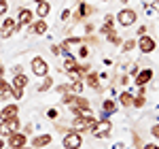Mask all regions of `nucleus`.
<instances>
[{"label":"nucleus","instance_id":"0eeeda50","mask_svg":"<svg viewBox=\"0 0 159 149\" xmlns=\"http://www.w3.org/2000/svg\"><path fill=\"white\" fill-rule=\"evenodd\" d=\"M30 68H32V73L36 74V77H47V74H49V64L45 62L43 58H38V55L32 60Z\"/></svg>","mask_w":159,"mask_h":149},{"label":"nucleus","instance_id":"ddd939ff","mask_svg":"<svg viewBox=\"0 0 159 149\" xmlns=\"http://www.w3.org/2000/svg\"><path fill=\"white\" fill-rule=\"evenodd\" d=\"M0 117H2V119L19 117V107H17V104H7L4 109H0Z\"/></svg>","mask_w":159,"mask_h":149},{"label":"nucleus","instance_id":"c756f323","mask_svg":"<svg viewBox=\"0 0 159 149\" xmlns=\"http://www.w3.org/2000/svg\"><path fill=\"white\" fill-rule=\"evenodd\" d=\"M32 130H34V128H32V124H25V126H24V130H21V132H24L25 137H28V134H32Z\"/></svg>","mask_w":159,"mask_h":149},{"label":"nucleus","instance_id":"f03ea898","mask_svg":"<svg viewBox=\"0 0 159 149\" xmlns=\"http://www.w3.org/2000/svg\"><path fill=\"white\" fill-rule=\"evenodd\" d=\"M123 28H129V26L136 24V19H138V13L134 9H121V11L117 13V17H115Z\"/></svg>","mask_w":159,"mask_h":149},{"label":"nucleus","instance_id":"6e6552de","mask_svg":"<svg viewBox=\"0 0 159 149\" xmlns=\"http://www.w3.org/2000/svg\"><path fill=\"white\" fill-rule=\"evenodd\" d=\"M136 45L140 47V51H142V53H151V51L157 49V43H155V38L147 36V34H142V36L138 38V43H136Z\"/></svg>","mask_w":159,"mask_h":149},{"label":"nucleus","instance_id":"5701e85b","mask_svg":"<svg viewBox=\"0 0 159 149\" xmlns=\"http://www.w3.org/2000/svg\"><path fill=\"white\" fill-rule=\"evenodd\" d=\"M43 79H45V81L40 83V87H38V92H47V89H51V87H53V79H51L49 74H47V77H43Z\"/></svg>","mask_w":159,"mask_h":149},{"label":"nucleus","instance_id":"f257e3e1","mask_svg":"<svg viewBox=\"0 0 159 149\" xmlns=\"http://www.w3.org/2000/svg\"><path fill=\"white\" fill-rule=\"evenodd\" d=\"M72 126H74V132H79V134L81 132H91L93 126H96V119L91 115H76Z\"/></svg>","mask_w":159,"mask_h":149},{"label":"nucleus","instance_id":"6ab92c4d","mask_svg":"<svg viewBox=\"0 0 159 149\" xmlns=\"http://www.w3.org/2000/svg\"><path fill=\"white\" fill-rule=\"evenodd\" d=\"M30 32H34V34H45V32H47V24H45V19H38L36 24L32 22V28H30Z\"/></svg>","mask_w":159,"mask_h":149},{"label":"nucleus","instance_id":"b1692460","mask_svg":"<svg viewBox=\"0 0 159 149\" xmlns=\"http://www.w3.org/2000/svg\"><path fill=\"white\" fill-rule=\"evenodd\" d=\"M132 102H134V96H132L129 92H123L121 94V104L123 107H132Z\"/></svg>","mask_w":159,"mask_h":149},{"label":"nucleus","instance_id":"cd10ccee","mask_svg":"<svg viewBox=\"0 0 159 149\" xmlns=\"http://www.w3.org/2000/svg\"><path fill=\"white\" fill-rule=\"evenodd\" d=\"M83 43H87V45H98L100 41H98V36H93V34H89V36H85V38H83Z\"/></svg>","mask_w":159,"mask_h":149},{"label":"nucleus","instance_id":"2eb2a0df","mask_svg":"<svg viewBox=\"0 0 159 149\" xmlns=\"http://www.w3.org/2000/svg\"><path fill=\"white\" fill-rule=\"evenodd\" d=\"M25 85H28V77H25L24 73H21V74H15V77H13L11 89H24Z\"/></svg>","mask_w":159,"mask_h":149},{"label":"nucleus","instance_id":"dca6fc26","mask_svg":"<svg viewBox=\"0 0 159 149\" xmlns=\"http://www.w3.org/2000/svg\"><path fill=\"white\" fill-rule=\"evenodd\" d=\"M93 11H96V9H93L91 4H85V2H83V4L79 7V13L74 15V22H81V17H87V15H91Z\"/></svg>","mask_w":159,"mask_h":149},{"label":"nucleus","instance_id":"9b49d317","mask_svg":"<svg viewBox=\"0 0 159 149\" xmlns=\"http://www.w3.org/2000/svg\"><path fill=\"white\" fill-rule=\"evenodd\" d=\"M153 70H151V68H144V70H140V73L136 74L134 79H136V85H147L148 81H151V79H153Z\"/></svg>","mask_w":159,"mask_h":149},{"label":"nucleus","instance_id":"1a4fd4ad","mask_svg":"<svg viewBox=\"0 0 159 149\" xmlns=\"http://www.w3.org/2000/svg\"><path fill=\"white\" fill-rule=\"evenodd\" d=\"M17 28H21V26H30L34 22V13L30 11V9H21V11L17 13Z\"/></svg>","mask_w":159,"mask_h":149},{"label":"nucleus","instance_id":"49530a36","mask_svg":"<svg viewBox=\"0 0 159 149\" xmlns=\"http://www.w3.org/2000/svg\"><path fill=\"white\" fill-rule=\"evenodd\" d=\"M0 66H2V62H0Z\"/></svg>","mask_w":159,"mask_h":149},{"label":"nucleus","instance_id":"7c9ffc66","mask_svg":"<svg viewBox=\"0 0 159 149\" xmlns=\"http://www.w3.org/2000/svg\"><path fill=\"white\" fill-rule=\"evenodd\" d=\"M79 55H81V58H87V55H89V49H87L85 45L81 47V51H79Z\"/></svg>","mask_w":159,"mask_h":149},{"label":"nucleus","instance_id":"bb28decb","mask_svg":"<svg viewBox=\"0 0 159 149\" xmlns=\"http://www.w3.org/2000/svg\"><path fill=\"white\" fill-rule=\"evenodd\" d=\"M134 47H136V41H132V38H129V41H125V43L121 45V49H123V51H132Z\"/></svg>","mask_w":159,"mask_h":149},{"label":"nucleus","instance_id":"a211bd4d","mask_svg":"<svg viewBox=\"0 0 159 149\" xmlns=\"http://www.w3.org/2000/svg\"><path fill=\"white\" fill-rule=\"evenodd\" d=\"M49 13H51V4L47 2V0H45V2H40V4L36 7V15L40 17V19H45Z\"/></svg>","mask_w":159,"mask_h":149},{"label":"nucleus","instance_id":"39448f33","mask_svg":"<svg viewBox=\"0 0 159 149\" xmlns=\"http://www.w3.org/2000/svg\"><path fill=\"white\" fill-rule=\"evenodd\" d=\"M110 130H112V124H110V119H102V122H96V126H93V130H91V134L96 138H104L110 134Z\"/></svg>","mask_w":159,"mask_h":149},{"label":"nucleus","instance_id":"4c0bfd02","mask_svg":"<svg viewBox=\"0 0 159 149\" xmlns=\"http://www.w3.org/2000/svg\"><path fill=\"white\" fill-rule=\"evenodd\" d=\"M140 143H142V141H140V137H138V134H134V145H136V147H140Z\"/></svg>","mask_w":159,"mask_h":149},{"label":"nucleus","instance_id":"a878e982","mask_svg":"<svg viewBox=\"0 0 159 149\" xmlns=\"http://www.w3.org/2000/svg\"><path fill=\"white\" fill-rule=\"evenodd\" d=\"M132 107H136V109H142V107H144V96H136L134 102H132Z\"/></svg>","mask_w":159,"mask_h":149},{"label":"nucleus","instance_id":"2f4dec72","mask_svg":"<svg viewBox=\"0 0 159 149\" xmlns=\"http://www.w3.org/2000/svg\"><path fill=\"white\" fill-rule=\"evenodd\" d=\"M151 132H153V137H157V138H159V124L153 126V128H151Z\"/></svg>","mask_w":159,"mask_h":149},{"label":"nucleus","instance_id":"c03bdc74","mask_svg":"<svg viewBox=\"0 0 159 149\" xmlns=\"http://www.w3.org/2000/svg\"><path fill=\"white\" fill-rule=\"evenodd\" d=\"M21 149H34V147H21Z\"/></svg>","mask_w":159,"mask_h":149},{"label":"nucleus","instance_id":"58836bf2","mask_svg":"<svg viewBox=\"0 0 159 149\" xmlns=\"http://www.w3.org/2000/svg\"><path fill=\"white\" fill-rule=\"evenodd\" d=\"M144 149H159V147L155 145V143H147V145H144Z\"/></svg>","mask_w":159,"mask_h":149},{"label":"nucleus","instance_id":"f3484780","mask_svg":"<svg viewBox=\"0 0 159 149\" xmlns=\"http://www.w3.org/2000/svg\"><path fill=\"white\" fill-rule=\"evenodd\" d=\"M11 98V83H7L4 79H0V100L4 102V100Z\"/></svg>","mask_w":159,"mask_h":149},{"label":"nucleus","instance_id":"412c9836","mask_svg":"<svg viewBox=\"0 0 159 149\" xmlns=\"http://www.w3.org/2000/svg\"><path fill=\"white\" fill-rule=\"evenodd\" d=\"M64 58H66V60H64V66H66V70H68V73H70V70H76V66H79L76 58H74V55H70V53H66Z\"/></svg>","mask_w":159,"mask_h":149},{"label":"nucleus","instance_id":"79ce46f5","mask_svg":"<svg viewBox=\"0 0 159 149\" xmlns=\"http://www.w3.org/2000/svg\"><path fill=\"white\" fill-rule=\"evenodd\" d=\"M7 147V143H2V138H0V149H4Z\"/></svg>","mask_w":159,"mask_h":149},{"label":"nucleus","instance_id":"a19ab883","mask_svg":"<svg viewBox=\"0 0 159 149\" xmlns=\"http://www.w3.org/2000/svg\"><path fill=\"white\" fill-rule=\"evenodd\" d=\"M0 79H4V66H0Z\"/></svg>","mask_w":159,"mask_h":149},{"label":"nucleus","instance_id":"f8f14e48","mask_svg":"<svg viewBox=\"0 0 159 149\" xmlns=\"http://www.w3.org/2000/svg\"><path fill=\"white\" fill-rule=\"evenodd\" d=\"M83 81L87 83V87H91V89H96V92L102 89V85H100V74H96V73H87Z\"/></svg>","mask_w":159,"mask_h":149},{"label":"nucleus","instance_id":"a18cd8bd","mask_svg":"<svg viewBox=\"0 0 159 149\" xmlns=\"http://www.w3.org/2000/svg\"><path fill=\"white\" fill-rule=\"evenodd\" d=\"M119 2H123V4H125V2H127V0H119Z\"/></svg>","mask_w":159,"mask_h":149},{"label":"nucleus","instance_id":"c85d7f7f","mask_svg":"<svg viewBox=\"0 0 159 149\" xmlns=\"http://www.w3.org/2000/svg\"><path fill=\"white\" fill-rule=\"evenodd\" d=\"M7 11H9V2H7V0H0V17H2Z\"/></svg>","mask_w":159,"mask_h":149},{"label":"nucleus","instance_id":"aec40b11","mask_svg":"<svg viewBox=\"0 0 159 149\" xmlns=\"http://www.w3.org/2000/svg\"><path fill=\"white\" fill-rule=\"evenodd\" d=\"M115 111H117L115 100H104V102H102V115H112Z\"/></svg>","mask_w":159,"mask_h":149},{"label":"nucleus","instance_id":"20e7f679","mask_svg":"<svg viewBox=\"0 0 159 149\" xmlns=\"http://www.w3.org/2000/svg\"><path fill=\"white\" fill-rule=\"evenodd\" d=\"M17 30H19V28H17V22H15L13 17H7V19L0 24V38L7 41V38H11Z\"/></svg>","mask_w":159,"mask_h":149},{"label":"nucleus","instance_id":"473e14b6","mask_svg":"<svg viewBox=\"0 0 159 149\" xmlns=\"http://www.w3.org/2000/svg\"><path fill=\"white\" fill-rule=\"evenodd\" d=\"M0 137H9V130H7L2 124H0Z\"/></svg>","mask_w":159,"mask_h":149},{"label":"nucleus","instance_id":"393cba45","mask_svg":"<svg viewBox=\"0 0 159 149\" xmlns=\"http://www.w3.org/2000/svg\"><path fill=\"white\" fill-rule=\"evenodd\" d=\"M83 87H85V83H83V81H72V83H70V89H72V92H76V94H79V92H83Z\"/></svg>","mask_w":159,"mask_h":149},{"label":"nucleus","instance_id":"f704fd0d","mask_svg":"<svg viewBox=\"0 0 159 149\" xmlns=\"http://www.w3.org/2000/svg\"><path fill=\"white\" fill-rule=\"evenodd\" d=\"M151 7H153V11H155V13H157V15H159V0H155V2H153Z\"/></svg>","mask_w":159,"mask_h":149},{"label":"nucleus","instance_id":"423d86ee","mask_svg":"<svg viewBox=\"0 0 159 149\" xmlns=\"http://www.w3.org/2000/svg\"><path fill=\"white\" fill-rule=\"evenodd\" d=\"M81 145H83V138H81L79 132L70 130V132L64 134V147L66 149H81Z\"/></svg>","mask_w":159,"mask_h":149},{"label":"nucleus","instance_id":"e433bc0d","mask_svg":"<svg viewBox=\"0 0 159 149\" xmlns=\"http://www.w3.org/2000/svg\"><path fill=\"white\" fill-rule=\"evenodd\" d=\"M138 34H140V36L147 34V26H140V28H138Z\"/></svg>","mask_w":159,"mask_h":149},{"label":"nucleus","instance_id":"ea45409f","mask_svg":"<svg viewBox=\"0 0 159 149\" xmlns=\"http://www.w3.org/2000/svg\"><path fill=\"white\" fill-rule=\"evenodd\" d=\"M49 117H51V119H53V117H57V111H55V109H51V111H49Z\"/></svg>","mask_w":159,"mask_h":149},{"label":"nucleus","instance_id":"72a5a7b5","mask_svg":"<svg viewBox=\"0 0 159 149\" xmlns=\"http://www.w3.org/2000/svg\"><path fill=\"white\" fill-rule=\"evenodd\" d=\"M68 89H70V85H60V87H57V92H60V94H66Z\"/></svg>","mask_w":159,"mask_h":149},{"label":"nucleus","instance_id":"4be33fe9","mask_svg":"<svg viewBox=\"0 0 159 149\" xmlns=\"http://www.w3.org/2000/svg\"><path fill=\"white\" fill-rule=\"evenodd\" d=\"M104 36L108 38V41H110V43H112V45H121V36H119V34H117L115 30H110V32H106Z\"/></svg>","mask_w":159,"mask_h":149},{"label":"nucleus","instance_id":"9d476101","mask_svg":"<svg viewBox=\"0 0 159 149\" xmlns=\"http://www.w3.org/2000/svg\"><path fill=\"white\" fill-rule=\"evenodd\" d=\"M49 143H53V137L51 134H38V137L32 138V147L34 149H43V147H47Z\"/></svg>","mask_w":159,"mask_h":149},{"label":"nucleus","instance_id":"c9c22d12","mask_svg":"<svg viewBox=\"0 0 159 149\" xmlns=\"http://www.w3.org/2000/svg\"><path fill=\"white\" fill-rule=\"evenodd\" d=\"M68 17H70V11H68V9H66V11L61 13V22H66V19H68Z\"/></svg>","mask_w":159,"mask_h":149},{"label":"nucleus","instance_id":"4468645a","mask_svg":"<svg viewBox=\"0 0 159 149\" xmlns=\"http://www.w3.org/2000/svg\"><path fill=\"white\" fill-rule=\"evenodd\" d=\"M0 124L4 126V128L9 130V134H11V132H19V126H21V122H19V117H9V119H2Z\"/></svg>","mask_w":159,"mask_h":149},{"label":"nucleus","instance_id":"7ed1b4c3","mask_svg":"<svg viewBox=\"0 0 159 149\" xmlns=\"http://www.w3.org/2000/svg\"><path fill=\"white\" fill-rule=\"evenodd\" d=\"M28 145V137H25L24 132L19 130V132H11L9 137H7V147L11 149H21Z\"/></svg>","mask_w":159,"mask_h":149},{"label":"nucleus","instance_id":"37998d69","mask_svg":"<svg viewBox=\"0 0 159 149\" xmlns=\"http://www.w3.org/2000/svg\"><path fill=\"white\" fill-rule=\"evenodd\" d=\"M40 2H45V0H36V4H40Z\"/></svg>","mask_w":159,"mask_h":149}]
</instances>
